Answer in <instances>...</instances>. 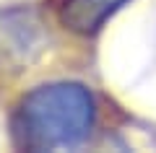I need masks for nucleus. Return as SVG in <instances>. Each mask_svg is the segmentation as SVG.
<instances>
[{
    "label": "nucleus",
    "instance_id": "obj_1",
    "mask_svg": "<svg viewBox=\"0 0 156 153\" xmlns=\"http://www.w3.org/2000/svg\"><path fill=\"white\" fill-rule=\"evenodd\" d=\"M96 99L89 86L52 81L23 93L11 117V132L23 151H73L91 137Z\"/></svg>",
    "mask_w": 156,
    "mask_h": 153
},
{
    "label": "nucleus",
    "instance_id": "obj_2",
    "mask_svg": "<svg viewBox=\"0 0 156 153\" xmlns=\"http://www.w3.org/2000/svg\"><path fill=\"white\" fill-rule=\"evenodd\" d=\"M47 44L42 21L29 8L0 11V73H18L34 62Z\"/></svg>",
    "mask_w": 156,
    "mask_h": 153
},
{
    "label": "nucleus",
    "instance_id": "obj_3",
    "mask_svg": "<svg viewBox=\"0 0 156 153\" xmlns=\"http://www.w3.org/2000/svg\"><path fill=\"white\" fill-rule=\"evenodd\" d=\"M133 0H57L55 16L68 31L94 37L107 26L112 16H117Z\"/></svg>",
    "mask_w": 156,
    "mask_h": 153
}]
</instances>
